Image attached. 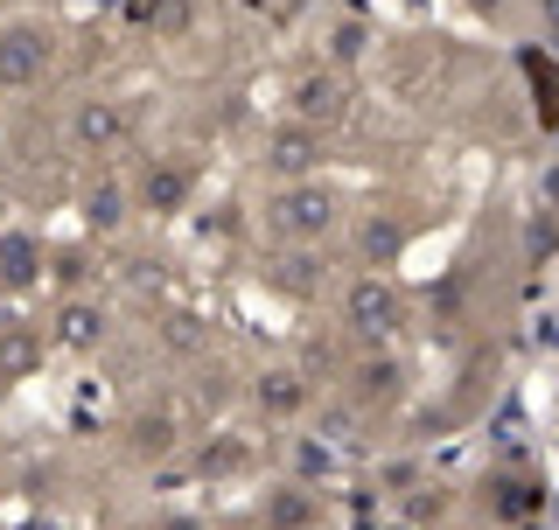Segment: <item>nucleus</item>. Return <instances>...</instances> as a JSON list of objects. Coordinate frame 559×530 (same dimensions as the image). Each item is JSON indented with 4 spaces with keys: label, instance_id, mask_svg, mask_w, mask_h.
<instances>
[{
    "label": "nucleus",
    "instance_id": "f257e3e1",
    "mask_svg": "<svg viewBox=\"0 0 559 530\" xmlns=\"http://www.w3.org/2000/svg\"><path fill=\"white\" fill-rule=\"evenodd\" d=\"M259 224H266L273 244H294V252H322V244H336L349 231V203L336 182H280L266 189V203H259Z\"/></svg>",
    "mask_w": 559,
    "mask_h": 530
},
{
    "label": "nucleus",
    "instance_id": "f03ea898",
    "mask_svg": "<svg viewBox=\"0 0 559 530\" xmlns=\"http://www.w3.org/2000/svg\"><path fill=\"white\" fill-rule=\"evenodd\" d=\"M336 314H343V335L357 349H399V335L413 328V300L384 273H349L336 293Z\"/></svg>",
    "mask_w": 559,
    "mask_h": 530
},
{
    "label": "nucleus",
    "instance_id": "7ed1b4c3",
    "mask_svg": "<svg viewBox=\"0 0 559 530\" xmlns=\"http://www.w3.org/2000/svg\"><path fill=\"white\" fill-rule=\"evenodd\" d=\"M49 70H57V28L35 22V14H14V22H0V98L43 92Z\"/></svg>",
    "mask_w": 559,
    "mask_h": 530
},
{
    "label": "nucleus",
    "instance_id": "20e7f679",
    "mask_svg": "<svg viewBox=\"0 0 559 530\" xmlns=\"http://www.w3.org/2000/svg\"><path fill=\"white\" fill-rule=\"evenodd\" d=\"M322 161H329V133L322 127H301V119H273V127L259 133V147H252V168L266 174V189L314 182Z\"/></svg>",
    "mask_w": 559,
    "mask_h": 530
},
{
    "label": "nucleus",
    "instance_id": "39448f33",
    "mask_svg": "<svg viewBox=\"0 0 559 530\" xmlns=\"http://www.w3.org/2000/svg\"><path fill=\"white\" fill-rule=\"evenodd\" d=\"M406 392H413V370H406L399 349H357V363H349V377H343V398L357 405L364 419L392 412Z\"/></svg>",
    "mask_w": 559,
    "mask_h": 530
},
{
    "label": "nucleus",
    "instance_id": "423d86ee",
    "mask_svg": "<svg viewBox=\"0 0 559 530\" xmlns=\"http://www.w3.org/2000/svg\"><path fill=\"white\" fill-rule=\"evenodd\" d=\"M127 182H133V209H140V217H182L189 196H197V168L175 161V154H147Z\"/></svg>",
    "mask_w": 559,
    "mask_h": 530
},
{
    "label": "nucleus",
    "instance_id": "0eeeda50",
    "mask_svg": "<svg viewBox=\"0 0 559 530\" xmlns=\"http://www.w3.org/2000/svg\"><path fill=\"white\" fill-rule=\"evenodd\" d=\"M308 405H314V377L301 363H259L252 370V412L266 426H301Z\"/></svg>",
    "mask_w": 559,
    "mask_h": 530
},
{
    "label": "nucleus",
    "instance_id": "6e6552de",
    "mask_svg": "<svg viewBox=\"0 0 559 530\" xmlns=\"http://www.w3.org/2000/svg\"><path fill=\"white\" fill-rule=\"evenodd\" d=\"M287 119H301V127H343L349 119V77H343V63H314L301 70V77L287 84Z\"/></svg>",
    "mask_w": 559,
    "mask_h": 530
},
{
    "label": "nucleus",
    "instance_id": "1a4fd4ad",
    "mask_svg": "<svg viewBox=\"0 0 559 530\" xmlns=\"http://www.w3.org/2000/svg\"><path fill=\"white\" fill-rule=\"evenodd\" d=\"M63 140H70V154H119L133 140L127 98H78L63 119Z\"/></svg>",
    "mask_w": 559,
    "mask_h": 530
},
{
    "label": "nucleus",
    "instance_id": "9d476101",
    "mask_svg": "<svg viewBox=\"0 0 559 530\" xmlns=\"http://www.w3.org/2000/svg\"><path fill=\"white\" fill-rule=\"evenodd\" d=\"M119 447H127V461H140V468H168L175 454H182V419H175L168 405H133V412L119 419Z\"/></svg>",
    "mask_w": 559,
    "mask_h": 530
},
{
    "label": "nucleus",
    "instance_id": "9b49d317",
    "mask_svg": "<svg viewBox=\"0 0 559 530\" xmlns=\"http://www.w3.org/2000/svg\"><path fill=\"white\" fill-rule=\"evenodd\" d=\"M78 217H84V231L119 238V231L140 217V209H133V182H127V174H105V182H92V189L78 196Z\"/></svg>",
    "mask_w": 559,
    "mask_h": 530
},
{
    "label": "nucleus",
    "instance_id": "f8f14e48",
    "mask_svg": "<svg viewBox=\"0 0 559 530\" xmlns=\"http://www.w3.org/2000/svg\"><path fill=\"white\" fill-rule=\"evenodd\" d=\"M105 335H112V314L92 293H70L57 308V322H49V342H63V349H98Z\"/></svg>",
    "mask_w": 559,
    "mask_h": 530
},
{
    "label": "nucleus",
    "instance_id": "ddd939ff",
    "mask_svg": "<svg viewBox=\"0 0 559 530\" xmlns=\"http://www.w3.org/2000/svg\"><path fill=\"white\" fill-rule=\"evenodd\" d=\"M43 342H49V335L35 328V322H0V384L35 377V363H43Z\"/></svg>",
    "mask_w": 559,
    "mask_h": 530
},
{
    "label": "nucleus",
    "instance_id": "4468645a",
    "mask_svg": "<svg viewBox=\"0 0 559 530\" xmlns=\"http://www.w3.org/2000/svg\"><path fill=\"white\" fill-rule=\"evenodd\" d=\"M259 273H266L280 293H301V300H308V293H322V287H329V273H336V265H329L322 252H294V244H287V258L259 265Z\"/></svg>",
    "mask_w": 559,
    "mask_h": 530
},
{
    "label": "nucleus",
    "instance_id": "2eb2a0df",
    "mask_svg": "<svg viewBox=\"0 0 559 530\" xmlns=\"http://www.w3.org/2000/svg\"><path fill=\"white\" fill-rule=\"evenodd\" d=\"M43 279V238H28V231H8L0 238V287L8 293H22Z\"/></svg>",
    "mask_w": 559,
    "mask_h": 530
},
{
    "label": "nucleus",
    "instance_id": "dca6fc26",
    "mask_svg": "<svg viewBox=\"0 0 559 530\" xmlns=\"http://www.w3.org/2000/svg\"><path fill=\"white\" fill-rule=\"evenodd\" d=\"M476 8H483V14H503V0H476Z\"/></svg>",
    "mask_w": 559,
    "mask_h": 530
}]
</instances>
